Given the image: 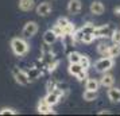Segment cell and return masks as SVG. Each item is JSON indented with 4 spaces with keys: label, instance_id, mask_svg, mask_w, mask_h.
<instances>
[{
    "label": "cell",
    "instance_id": "cell-1",
    "mask_svg": "<svg viewBox=\"0 0 120 116\" xmlns=\"http://www.w3.org/2000/svg\"><path fill=\"white\" fill-rule=\"evenodd\" d=\"M11 49L14 51V54L18 57H24L30 50L28 42L26 38H14L11 41Z\"/></svg>",
    "mask_w": 120,
    "mask_h": 116
},
{
    "label": "cell",
    "instance_id": "cell-2",
    "mask_svg": "<svg viewBox=\"0 0 120 116\" xmlns=\"http://www.w3.org/2000/svg\"><path fill=\"white\" fill-rule=\"evenodd\" d=\"M113 64H115L113 58L105 55V57H103V58H100V60H97V61L94 62V69H96V72L104 74V73L109 72L113 67Z\"/></svg>",
    "mask_w": 120,
    "mask_h": 116
},
{
    "label": "cell",
    "instance_id": "cell-3",
    "mask_svg": "<svg viewBox=\"0 0 120 116\" xmlns=\"http://www.w3.org/2000/svg\"><path fill=\"white\" fill-rule=\"evenodd\" d=\"M12 76H14L15 81H16L19 85L26 86V85H28V84L31 82V78L28 77V73L22 70V69H19V67H14V69H12Z\"/></svg>",
    "mask_w": 120,
    "mask_h": 116
},
{
    "label": "cell",
    "instance_id": "cell-4",
    "mask_svg": "<svg viewBox=\"0 0 120 116\" xmlns=\"http://www.w3.org/2000/svg\"><path fill=\"white\" fill-rule=\"evenodd\" d=\"M113 33V30L111 28L109 24H104V26H96L93 30V35L96 38H111V35Z\"/></svg>",
    "mask_w": 120,
    "mask_h": 116
},
{
    "label": "cell",
    "instance_id": "cell-5",
    "mask_svg": "<svg viewBox=\"0 0 120 116\" xmlns=\"http://www.w3.org/2000/svg\"><path fill=\"white\" fill-rule=\"evenodd\" d=\"M38 33V23L37 22H27L22 30L23 38H31Z\"/></svg>",
    "mask_w": 120,
    "mask_h": 116
},
{
    "label": "cell",
    "instance_id": "cell-6",
    "mask_svg": "<svg viewBox=\"0 0 120 116\" xmlns=\"http://www.w3.org/2000/svg\"><path fill=\"white\" fill-rule=\"evenodd\" d=\"M37 111L42 115H54L55 111L53 109V105H50L45 99H42L38 103V107H37Z\"/></svg>",
    "mask_w": 120,
    "mask_h": 116
},
{
    "label": "cell",
    "instance_id": "cell-7",
    "mask_svg": "<svg viewBox=\"0 0 120 116\" xmlns=\"http://www.w3.org/2000/svg\"><path fill=\"white\" fill-rule=\"evenodd\" d=\"M81 8H82V4L80 0H70L68 3V12L70 15H77L81 12Z\"/></svg>",
    "mask_w": 120,
    "mask_h": 116
},
{
    "label": "cell",
    "instance_id": "cell-8",
    "mask_svg": "<svg viewBox=\"0 0 120 116\" xmlns=\"http://www.w3.org/2000/svg\"><path fill=\"white\" fill-rule=\"evenodd\" d=\"M51 10H53L51 8V4L47 3V1H43V3L38 4V7H37V14H38L39 16H47V15H50Z\"/></svg>",
    "mask_w": 120,
    "mask_h": 116
},
{
    "label": "cell",
    "instance_id": "cell-9",
    "mask_svg": "<svg viewBox=\"0 0 120 116\" xmlns=\"http://www.w3.org/2000/svg\"><path fill=\"white\" fill-rule=\"evenodd\" d=\"M108 99L111 103H115V104L120 103V89L113 86L108 88Z\"/></svg>",
    "mask_w": 120,
    "mask_h": 116
},
{
    "label": "cell",
    "instance_id": "cell-10",
    "mask_svg": "<svg viewBox=\"0 0 120 116\" xmlns=\"http://www.w3.org/2000/svg\"><path fill=\"white\" fill-rule=\"evenodd\" d=\"M113 84H115V78L108 72L104 73V76L100 78V85L104 86V88H111V86H113Z\"/></svg>",
    "mask_w": 120,
    "mask_h": 116
},
{
    "label": "cell",
    "instance_id": "cell-11",
    "mask_svg": "<svg viewBox=\"0 0 120 116\" xmlns=\"http://www.w3.org/2000/svg\"><path fill=\"white\" fill-rule=\"evenodd\" d=\"M57 39H58V35L50 28V30H47V31H45L43 34V42L47 45H54L55 42H57Z\"/></svg>",
    "mask_w": 120,
    "mask_h": 116
},
{
    "label": "cell",
    "instance_id": "cell-12",
    "mask_svg": "<svg viewBox=\"0 0 120 116\" xmlns=\"http://www.w3.org/2000/svg\"><path fill=\"white\" fill-rule=\"evenodd\" d=\"M89 10H90V14H93V15H103L105 11V7L101 1H93Z\"/></svg>",
    "mask_w": 120,
    "mask_h": 116
},
{
    "label": "cell",
    "instance_id": "cell-13",
    "mask_svg": "<svg viewBox=\"0 0 120 116\" xmlns=\"http://www.w3.org/2000/svg\"><path fill=\"white\" fill-rule=\"evenodd\" d=\"M35 7V1L34 0H19V8L24 12L31 11Z\"/></svg>",
    "mask_w": 120,
    "mask_h": 116
},
{
    "label": "cell",
    "instance_id": "cell-14",
    "mask_svg": "<svg viewBox=\"0 0 120 116\" xmlns=\"http://www.w3.org/2000/svg\"><path fill=\"white\" fill-rule=\"evenodd\" d=\"M45 100L49 103L50 105H57L58 103H60V94H57L55 92H47V94H46V97H45Z\"/></svg>",
    "mask_w": 120,
    "mask_h": 116
},
{
    "label": "cell",
    "instance_id": "cell-15",
    "mask_svg": "<svg viewBox=\"0 0 120 116\" xmlns=\"http://www.w3.org/2000/svg\"><path fill=\"white\" fill-rule=\"evenodd\" d=\"M98 86H100V81H97L96 78L85 80V89H88V90H98Z\"/></svg>",
    "mask_w": 120,
    "mask_h": 116
},
{
    "label": "cell",
    "instance_id": "cell-16",
    "mask_svg": "<svg viewBox=\"0 0 120 116\" xmlns=\"http://www.w3.org/2000/svg\"><path fill=\"white\" fill-rule=\"evenodd\" d=\"M97 96H98L97 90H88V89H85V92L82 94V97H84L85 101H94L97 99Z\"/></svg>",
    "mask_w": 120,
    "mask_h": 116
},
{
    "label": "cell",
    "instance_id": "cell-17",
    "mask_svg": "<svg viewBox=\"0 0 120 116\" xmlns=\"http://www.w3.org/2000/svg\"><path fill=\"white\" fill-rule=\"evenodd\" d=\"M120 55V45H116L113 43L112 46H109V51H108V57L111 58H116V57H119Z\"/></svg>",
    "mask_w": 120,
    "mask_h": 116
},
{
    "label": "cell",
    "instance_id": "cell-18",
    "mask_svg": "<svg viewBox=\"0 0 120 116\" xmlns=\"http://www.w3.org/2000/svg\"><path fill=\"white\" fill-rule=\"evenodd\" d=\"M27 73H28V77L31 78V81H33V80H38V78L41 77L42 70L38 69L37 66H34V67H30V70H28Z\"/></svg>",
    "mask_w": 120,
    "mask_h": 116
},
{
    "label": "cell",
    "instance_id": "cell-19",
    "mask_svg": "<svg viewBox=\"0 0 120 116\" xmlns=\"http://www.w3.org/2000/svg\"><path fill=\"white\" fill-rule=\"evenodd\" d=\"M82 70H85V69H84L80 64H70V65H69V73H70L71 76H74V77H76L80 72H82Z\"/></svg>",
    "mask_w": 120,
    "mask_h": 116
},
{
    "label": "cell",
    "instance_id": "cell-20",
    "mask_svg": "<svg viewBox=\"0 0 120 116\" xmlns=\"http://www.w3.org/2000/svg\"><path fill=\"white\" fill-rule=\"evenodd\" d=\"M68 60H69V64H80L81 54L78 51H70L68 55Z\"/></svg>",
    "mask_w": 120,
    "mask_h": 116
},
{
    "label": "cell",
    "instance_id": "cell-21",
    "mask_svg": "<svg viewBox=\"0 0 120 116\" xmlns=\"http://www.w3.org/2000/svg\"><path fill=\"white\" fill-rule=\"evenodd\" d=\"M108 51H109V45H108V43H105V42L98 43V46H97V53H98L100 55L105 57V55H108Z\"/></svg>",
    "mask_w": 120,
    "mask_h": 116
},
{
    "label": "cell",
    "instance_id": "cell-22",
    "mask_svg": "<svg viewBox=\"0 0 120 116\" xmlns=\"http://www.w3.org/2000/svg\"><path fill=\"white\" fill-rule=\"evenodd\" d=\"M82 38H84V31H82V28H76V31L73 33V39H74V42L76 43H82Z\"/></svg>",
    "mask_w": 120,
    "mask_h": 116
},
{
    "label": "cell",
    "instance_id": "cell-23",
    "mask_svg": "<svg viewBox=\"0 0 120 116\" xmlns=\"http://www.w3.org/2000/svg\"><path fill=\"white\" fill-rule=\"evenodd\" d=\"M80 65H81L85 70H88L89 67H90V60H89V57L85 54H81V60H80Z\"/></svg>",
    "mask_w": 120,
    "mask_h": 116
},
{
    "label": "cell",
    "instance_id": "cell-24",
    "mask_svg": "<svg viewBox=\"0 0 120 116\" xmlns=\"http://www.w3.org/2000/svg\"><path fill=\"white\" fill-rule=\"evenodd\" d=\"M96 39V37L93 35V34L90 33H84V38H82V43H85V45H89V43H92L93 41Z\"/></svg>",
    "mask_w": 120,
    "mask_h": 116
},
{
    "label": "cell",
    "instance_id": "cell-25",
    "mask_svg": "<svg viewBox=\"0 0 120 116\" xmlns=\"http://www.w3.org/2000/svg\"><path fill=\"white\" fill-rule=\"evenodd\" d=\"M111 41L112 43L120 45V30H113V33L111 35Z\"/></svg>",
    "mask_w": 120,
    "mask_h": 116
},
{
    "label": "cell",
    "instance_id": "cell-26",
    "mask_svg": "<svg viewBox=\"0 0 120 116\" xmlns=\"http://www.w3.org/2000/svg\"><path fill=\"white\" fill-rule=\"evenodd\" d=\"M57 82H58L57 80H51V78H50L49 81L46 82V90H47V92H51V90H54V89L57 88Z\"/></svg>",
    "mask_w": 120,
    "mask_h": 116
},
{
    "label": "cell",
    "instance_id": "cell-27",
    "mask_svg": "<svg viewBox=\"0 0 120 116\" xmlns=\"http://www.w3.org/2000/svg\"><path fill=\"white\" fill-rule=\"evenodd\" d=\"M18 111H15L14 108H8V107H4L0 109V115H16Z\"/></svg>",
    "mask_w": 120,
    "mask_h": 116
},
{
    "label": "cell",
    "instance_id": "cell-28",
    "mask_svg": "<svg viewBox=\"0 0 120 116\" xmlns=\"http://www.w3.org/2000/svg\"><path fill=\"white\" fill-rule=\"evenodd\" d=\"M74 31H76V26L70 22L65 28H64V35H65V34H70V35H73V33H74Z\"/></svg>",
    "mask_w": 120,
    "mask_h": 116
},
{
    "label": "cell",
    "instance_id": "cell-29",
    "mask_svg": "<svg viewBox=\"0 0 120 116\" xmlns=\"http://www.w3.org/2000/svg\"><path fill=\"white\" fill-rule=\"evenodd\" d=\"M55 23H57V24H58V26H60L61 28H62V30H64V28H65L70 22H69V20H68L66 18H60V19H58V20H57Z\"/></svg>",
    "mask_w": 120,
    "mask_h": 116
},
{
    "label": "cell",
    "instance_id": "cell-30",
    "mask_svg": "<svg viewBox=\"0 0 120 116\" xmlns=\"http://www.w3.org/2000/svg\"><path fill=\"white\" fill-rule=\"evenodd\" d=\"M58 65H60V61H58V60H55V61H53L51 62V64H49V65H47V72H54L55 69H57V66H58Z\"/></svg>",
    "mask_w": 120,
    "mask_h": 116
},
{
    "label": "cell",
    "instance_id": "cell-31",
    "mask_svg": "<svg viewBox=\"0 0 120 116\" xmlns=\"http://www.w3.org/2000/svg\"><path fill=\"white\" fill-rule=\"evenodd\" d=\"M86 72H88V70H82V72H80V73H78V74L76 76V77H77V80H78L80 82H82V81H85V80L88 78Z\"/></svg>",
    "mask_w": 120,
    "mask_h": 116
},
{
    "label": "cell",
    "instance_id": "cell-32",
    "mask_svg": "<svg viewBox=\"0 0 120 116\" xmlns=\"http://www.w3.org/2000/svg\"><path fill=\"white\" fill-rule=\"evenodd\" d=\"M51 30H53V31H54V33L57 34V35H58V37H62V35H64V30H62V28H61L60 26L57 24V23H55L54 26L51 27Z\"/></svg>",
    "mask_w": 120,
    "mask_h": 116
},
{
    "label": "cell",
    "instance_id": "cell-33",
    "mask_svg": "<svg viewBox=\"0 0 120 116\" xmlns=\"http://www.w3.org/2000/svg\"><path fill=\"white\" fill-rule=\"evenodd\" d=\"M57 88L61 89L62 92H69V85L65 82H57Z\"/></svg>",
    "mask_w": 120,
    "mask_h": 116
},
{
    "label": "cell",
    "instance_id": "cell-34",
    "mask_svg": "<svg viewBox=\"0 0 120 116\" xmlns=\"http://www.w3.org/2000/svg\"><path fill=\"white\" fill-rule=\"evenodd\" d=\"M41 51H42V54H45V53H50V51H53V50H51V45L45 43L43 46H42V49H41Z\"/></svg>",
    "mask_w": 120,
    "mask_h": 116
},
{
    "label": "cell",
    "instance_id": "cell-35",
    "mask_svg": "<svg viewBox=\"0 0 120 116\" xmlns=\"http://www.w3.org/2000/svg\"><path fill=\"white\" fill-rule=\"evenodd\" d=\"M113 14L116 15V16H120V6H117V7L113 8Z\"/></svg>",
    "mask_w": 120,
    "mask_h": 116
},
{
    "label": "cell",
    "instance_id": "cell-36",
    "mask_svg": "<svg viewBox=\"0 0 120 116\" xmlns=\"http://www.w3.org/2000/svg\"><path fill=\"white\" fill-rule=\"evenodd\" d=\"M109 113H111V111L109 109H103V111L98 112V115H109Z\"/></svg>",
    "mask_w": 120,
    "mask_h": 116
}]
</instances>
